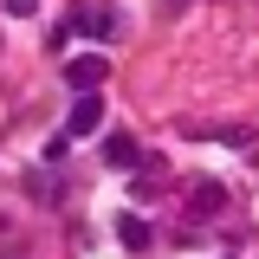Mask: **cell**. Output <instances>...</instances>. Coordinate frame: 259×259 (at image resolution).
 I'll return each mask as SVG.
<instances>
[{"instance_id": "3957f363", "label": "cell", "mask_w": 259, "mask_h": 259, "mask_svg": "<svg viewBox=\"0 0 259 259\" xmlns=\"http://www.w3.org/2000/svg\"><path fill=\"white\" fill-rule=\"evenodd\" d=\"M104 71H110L104 59H71V65H65V78H71V84H84V91H91V84L104 78Z\"/></svg>"}, {"instance_id": "6da1fadb", "label": "cell", "mask_w": 259, "mask_h": 259, "mask_svg": "<svg viewBox=\"0 0 259 259\" xmlns=\"http://www.w3.org/2000/svg\"><path fill=\"white\" fill-rule=\"evenodd\" d=\"M97 123H104V97H97V91H84L78 104H71V117H65V136H91Z\"/></svg>"}, {"instance_id": "5b68a950", "label": "cell", "mask_w": 259, "mask_h": 259, "mask_svg": "<svg viewBox=\"0 0 259 259\" xmlns=\"http://www.w3.org/2000/svg\"><path fill=\"white\" fill-rule=\"evenodd\" d=\"M221 201H227V194L214 188V182H201V194H194V214H214V207H221Z\"/></svg>"}, {"instance_id": "7a4b0ae2", "label": "cell", "mask_w": 259, "mask_h": 259, "mask_svg": "<svg viewBox=\"0 0 259 259\" xmlns=\"http://www.w3.org/2000/svg\"><path fill=\"white\" fill-rule=\"evenodd\" d=\"M136 156H143V149H136V136H123V130L104 143V162H110V168H136Z\"/></svg>"}, {"instance_id": "277c9868", "label": "cell", "mask_w": 259, "mask_h": 259, "mask_svg": "<svg viewBox=\"0 0 259 259\" xmlns=\"http://www.w3.org/2000/svg\"><path fill=\"white\" fill-rule=\"evenodd\" d=\"M117 240H123V246H149V227H143V214H123V221H117Z\"/></svg>"}]
</instances>
